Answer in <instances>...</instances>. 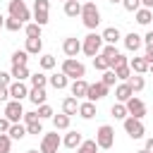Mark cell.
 <instances>
[{
    "label": "cell",
    "mask_w": 153,
    "mask_h": 153,
    "mask_svg": "<svg viewBox=\"0 0 153 153\" xmlns=\"http://www.w3.org/2000/svg\"><path fill=\"white\" fill-rule=\"evenodd\" d=\"M79 17H81L84 26H86V29H91V31L100 24V10H98V7H96V2H91V0L81 5V14H79Z\"/></svg>",
    "instance_id": "6da1fadb"
},
{
    "label": "cell",
    "mask_w": 153,
    "mask_h": 153,
    "mask_svg": "<svg viewBox=\"0 0 153 153\" xmlns=\"http://www.w3.org/2000/svg\"><path fill=\"white\" fill-rule=\"evenodd\" d=\"M60 72L67 74L69 79H84V76H86V67H84V62H79L76 57H65Z\"/></svg>",
    "instance_id": "7a4b0ae2"
},
{
    "label": "cell",
    "mask_w": 153,
    "mask_h": 153,
    "mask_svg": "<svg viewBox=\"0 0 153 153\" xmlns=\"http://www.w3.org/2000/svg\"><path fill=\"white\" fill-rule=\"evenodd\" d=\"M100 48H103V38H100V33H88V36H84V41H81V53L84 55H88V57H96L98 53H100Z\"/></svg>",
    "instance_id": "3957f363"
},
{
    "label": "cell",
    "mask_w": 153,
    "mask_h": 153,
    "mask_svg": "<svg viewBox=\"0 0 153 153\" xmlns=\"http://www.w3.org/2000/svg\"><path fill=\"white\" fill-rule=\"evenodd\" d=\"M96 143H98V148L110 151V148L115 146V129H112L110 124H100L98 131H96Z\"/></svg>",
    "instance_id": "277c9868"
},
{
    "label": "cell",
    "mask_w": 153,
    "mask_h": 153,
    "mask_svg": "<svg viewBox=\"0 0 153 153\" xmlns=\"http://www.w3.org/2000/svg\"><path fill=\"white\" fill-rule=\"evenodd\" d=\"M50 19V0H33V22L45 26Z\"/></svg>",
    "instance_id": "5b68a950"
},
{
    "label": "cell",
    "mask_w": 153,
    "mask_h": 153,
    "mask_svg": "<svg viewBox=\"0 0 153 153\" xmlns=\"http://www.w3.org/2000/svg\"><path fill=\"white\" fill-rule=\"evenodd\" d=\"M122 122H124V131H127V136H129V139H143L146 127H143V122H141V120H136V117H124Z\"/></svg>",
    "instance_id": "8992f818"
},
{
    "label": "cell",
    "mask_w": 153,
    "mask_h": 153,
    "mask_svg": "<svg viewBox=\"0 0 153 153\" xmlns=\"http://www.w3.org/2000/svg\"><path fill=\"white\" fill-rule=\"evenodd\" d=\"M60 143H62V139H60L57 129L50 131V134H43V139H41V153H57Z\"/></svg>",
    "instance_id": "52a82bcc"
},
{
    "label": "cell",
    "mask_w": 153,
    "mask_h": 153,
    "mask_svg": "<svg viewBox=\"0 0 153 153\" xmlns=\"http://www.w3.org/2000/svg\"><path fill=\"white\" fill-rule=\"evenodd\" d=\"M10 17H14V19H19V22H26V19H31V12H29V7L24 5V0H10Z\"/></svg>",
    "instance_id": "ba28073f"
},
{
    "label": "cell",
    "mask_w": 153,
    "mask_h": 153,
    "mask_svg": "<svg viewBox=\"0 0 153 153\" xmlns=\"http://www.w3.org/2000/svg\"><path fill=\"white\" fill-rule=\"evenodd\" d=\"M127 112H129V117H136V120H143V115H146V103L141 100V98H136V96H131L127 103Z\"/></svg>",
    "instance_id": "9c48e42d"
},
{
    "label": "cell",
    "mask_w": 153,
    "mask_h": 153,
    "mask_svg": "<svg viewBox=\"0 0 153 153\" xmlns=\"http://www.w3.org/2000/svg\"><path fill=\"white\" fill-rule=\"evenodd\" d=\"M5 117H7L10 122H22V117H24L22 100H7V103H5Z\"/></svg>",
    "instance_id": "30bf717a"
},
{
    "label": "cell",
    "mask_w": 153,
    "mask_h": 153,
    "mask_svg": "<svg viewBox=\"0 0 153 153\" xmlns=\"http://www.w3.org/2000/svg\"><path fill=\"white\" fill-rule=\"evenodd\" d=\"M108 88H110V86H105L103 81L88 84V91H86V100H91V103H96V100H103V98L108 96Z\"/></svg>",
    "instance_id": "8fae6325"
},
{
    "label": "cell",
    "mask_w": 153,
    "mask_h": 153,
    "mask_svg": "<svg viewBox=\"0 0 153 153\" xmlns=\"http://www.w3.org/2000/svg\"><path fill=\"white\" fill-rule=\"evenodd\" d=\"M7 91H10V98H12V100H24V98H29V86H26L24 81L12 79V84L7 86Z\"/></svg>",
    "instance_id": "7c38bea8"
},
{
    "label": "cell",
    "mask_w": 153,
    "mask_h": 153,
    "mask_svg": "<svg viewBox=\"0 0 153 153\" xmlns=\"http://www.w3.org/2000/svg\"><path fill=\"white\" fill-rule=\"evenodd\" d=\"M62 53H65L67 57H76V55L81 53V41H79L76 36L65 38V41H62Z\"/></svg>",
    "instance_id": "4fadbf2b"
},
{
    "label": "cell",
    "mask_w": 153,
    "mask_h": 153,
    "mask_svg": "<svg viewBox=\"0 0 153 153\" xmlns=\"http://www.w3.org/2000/svg\"><path fill=\"white\" fill-rule=\"evenodd\" d=\"M69 91H72V96L79 100V98H86V91H88V81L86 79H74L72 81V86H69Z\"/></svg>",
    "instance_id": "5bb4252c"
},
{
    "label": "cell",
    "mask_w": 153,
    "mask_h": 153,
    "mask_svg": "<svg viewBox=\"0 0 153 153\" xmlns=\"http://www.w3.org/2000/svg\"><path fill=\"white\" fill-rule=\"evenodd\" d=\"M131 96H134V91H131V86H129L127 81L117 84V88H115V98H117V103H127Z\"/></svg>",
    "instance_id": "9a60e30c"
},
{
    "label": "cell",
    "mask_w": 153,
    "mask_h": 153,
    "mask_svg": "<svg viewBox=\"0 0 153 153\" xmlns=\"http://www.w3.org/2000/svg\"><path fill=\"white\" fill-rule=\"evenodd\" d=\"M141 43H143V38H141L139 33H134V31L124 36V48H127L129 53H136V50L141 48Z\"/></svg>",
    "instance_id": "2e32d148"
},
{
    "label": "cell",
    "mask_w": 153,
    "mask_h": 153,
    "mask_svg": "<svg viewBox=\"0 0 153 153\" xmlns=\"http://www.w3.org/2000/svg\"><path fill=\"white\" fill-rule=\"evenodd\" d=\"M48 84H50L53 88L62 91V88H67V84H69V76H67V74H62V72H57V74H50V76H48Z\"/></svg>",
    "instance_id": "e0dca14e"
},
{
    "label": "cell",
    "mask_w": 153,
    "mask_h": 153,
    "mask_svg": "<svg viewBox=\"0 0 153 153\" xmlns=\"http://www.w3.org/2000/svg\"><path fill=\"white\" fill-rule=\"evenodd\" d=\"M100 38H103V43H110V45H115V43L122 38V33H120V29H117V26H108V29L100 33Z\"/></svg>",
    "instance_id": "ac0fdd59"
},
{
    "label": "cell",
    "mask_w": 153,
    "mask_h": 153,
    "mask_svg": "<svg viewBox=\"0 0 153 153\" xmlns=\"http://www.w3.org/2000/svg\"><path fill=\"white\" fill-rule=\"evenodd\" d=\"M45 98H48L45 88H38V86H31V88H29V100H31L33 105H43Z\"/></svg>",
    "instance_id": "d6986e66"
},
{
    "label": "cell",
    "mask_w": 153,
    "mask_h": 153,
    "mask_svg": "<svg viewBox=\"0 0 153 153\" xmlns=\"http://www.w3.org/2000/svg\"><path fill=\"white\" fill-rule=\"evenodd\" d=\"M7 134H10V139H12V141H22V139L26 136V124L12 122V124H10V129H7Z\"/></svg>",
    "instance_id": "ffe728a7"
},
{
    "label": "cell",
    "mask_w": 153,
    "mask_h": 153,
    "mask_svg": "<svg viewBox=\"0 0 153 153\" xmlns=\"http://www.w3.org/2000/svg\"><path fill=\"white\" fill-rule=\"evenodd\" d=\"M129 69L134 74H146L148 72V62L143 57H129Z\"/></svg>",
    "instance_id": "44dd1931"
},
{
    "label": "cell",
    "mask_w": 153,
    "mask_h": 153,
    "mask_svg": "<svg viewBox=\"0 0 153 153\" xmlns=\"http://www.w3.org/2000/svg\"><path fill=\"white\" fill-rule=\"evenodd\" d=\"M62 112H65V115H69V117H72V115H76V112H79V100H76L74 96H67V98L62 100Z\"/></svg>",
    "instance_id": "7402d4cb"
},
{
    "label": "cell",
    "mask_w": 153,
    "mask_h": 153,
    "mask_svg": "<svg viewBox=\"0 0 153 153\" xmlns=\"http://www.w3.org/2000/svg\"><path fill=\"white\" fill-rule=\"evenodd\" d=\"M81 120H91L93 115H96V103H91V100H84V103H79V112H76Z\"/></svg>",
    "instance_id": "603a6c76"
},
{
    "label": "cell",
    "mask_w": 153,
    "mask_h": 153,
    "mask_svg": "<svg viewBox=\"0 0 153 153\" xmlns=\"http://www.w3.org/2000/svg\"><path fill=\"white\" fill-rule=\"evenodd\" d=\"M81 141H84L81 131H67V134H65V139H62V143H65L67 148H76Z\"/></svg>",
    "instance_id": "cb8c5ba5"
},
{
    "label": "cell",
    "mask_w": 153,
    "mask_h": 153,
    "mask_svg": "<svg viewBox=\"0 0 153 153\" xmlns=\"http://www.w3.org/2000/svg\"><path fill=\"white\" fill-rule=\"evenodd\" d=\"M134 14H136V22H139L141 26H148V24L153 22V12H151L148 7H139Z\"/></svg>",
    "instance_id": "d4e9b609"
},
{
    "label": "cell",
    "mask_w": 153,
    "mask_h": 153,
    "mask_svg": "<svg viewBox=\"0 0 153 153\" xmlns=\"http://www.w3.org/2000/svg\"><path fill=\"white\" fill-rule=\"evenodd\" d=\"M12 79H17V81H26L31 74H29V67L26 65H12Z\"/></svg>",
    "instance_id": "484cf974"
},
{
    "label": "cell",
    "mask_w": 153,
    "mask_h": 153,
    "mask_svg": "<svg viewBox=\"0 0 153 153\" xmlns=\"http://www.w3.org/2000/svg\"><path fill=\"white\" fill-rule=\"evenodd\" d=\"M50 120H53V127H55L57 131H65V129H69V120H72V117L62 112V115H53Z\"/></svg>",
    "instance_id": "4316f807"
},
{
    "label": "cell",
    "mask_w": 153,
    "mask_h": 153,
    "mask_svg": "<svg viewBox=\"0 0 153 153\" xmlns=\"http://www.w3.org/2000/svg\"><path fill=\"white\" fill-rule=\"evenodd\" d=\"M24 50H26L29 55H38V53L43 50V41H41V38H26Z\"/></svg>",
    "instance_id": "83f0119b"
},
{
    "label": "cell",
    "mask_w": 153,
    "mask_h": 153,
    "mask_svg": "<svg viewBox=\"0 0 153 153\" xmlns=\"http://www.w3.org/2000/svg\"><path fill=\"white\" fill-rule=\"evenodd\" d=\"M127 84L131 86V91H134V93H139V91H143V86H146V79H143L141 74H134V72H131V76L127 79Z\"/></svg>",
    "instance_id": "f1b7e54d"
},
{
    "label": "cell",
    "mask_w": 153,
    "mask_h": 153,
    "mask_svg": "<svg viewBox=\"0 0 153 153\" xmlns=\"http://www.w3.org/2000/svg\"><path fill=\"white\" fill-rule=\"evenodd\" d=\"M65 14L67 17H79L81 14V2L79 0H65Z\"/></svg>",
    "instance_id": "f546056e"
},
{
    "label": "cell",
    "mask_w": 153,
    "mask_h": 153,
    "mask_svg": "<svg viewBox=\"0 0 153 153\" xmlns=\"http://www.w3.org/2000/svg\"><path fill=\"white\" fill-rule=\"evenodd\" d=\"M76 153H98V143H96V139H86V141H81V143L76 146Z\"/></svg>",
    "instance_id": "4dcf8cb0"
},
{
    "label": "cell",
    "mask_w": 153,
    "mask_h": 153,
    "mask_svg": "<svg viewBox=\"0 0 153 153\" xmlns=\"http://www.w3.org/2000/svg\"><path fill=\"white\" fill-rule=\"evenodd\" d=\"M41 29H43V26H38L36 22L24 24V33H26V38H41Z\"/></svg>",
    "instance_id": "1f68e13d"
},
{
    "label": "cell",
    "mask_w": 153,
    "mask_h": 153,
    "mask_svg": "<svg viewBox=\"0 0 153 153\" xmlns=\"http://www.w3.org/2000/svg\"><path fill=\"white\" fill-rule=\"evenodd\" d=\"M110 112H112V117H115V120H124V117H129V112H127V105H124V103H115V105L110 108Z\"/></svg>",
    "instance_id": "d6a6232c"
},
{
    "label": "cell",
    "mask_w": 153,
    "mask_h": 153,
    "mask_svg": "<svg viewBox=\"0 0 153 153\" xmlns=\"http://www.w3.org/2000/svg\"><path fill=\"white\" fill-rule=\"evenodd\" d=\"M29 81H31V86L45 88V84H48V76H45L43 72H36V74H31V76H29Z\"/></svg>",
    "instance_id": "836d02e7"
},
{
    "label": "cell",
    "mask_w": 153,
    "mask_h": 153,
    "mask_svg": "<svg viewBox=\"0 0 153 153\" xmlns=\"http://www.w3.org/2000/svg\"><path fill=\"white\" fill-rule=\"evenodd\" d=\"M117 53H120V50H117V48H115V45H110V43H105V45H103V48H100V55H103V57H105V60H108V65H110V62H112V57H115V55H117Z\"/></svg>",
    "instance_id": "e575fe53"
},
{
    "label": "cell",
    "mask_w": 153,
    "mask_h": 153,
    "mask_svg": "<svg viewBox=\"0 0 153 153\" xmlns=\"http://www.w3.org/2000/svg\"><path fill=\"white\" fill-rule=\"evenodd\" d=\"M5 29L7 31H19V29H24V22H19L14 17H5Z\"/></svg>",
    "instance_id": "d590c367"
},
{
    "label": "cell",
    "mask_w": 153,
    "mask_h": 153,
    "mask_svg": "<svg viewBox=\"0 0 153 153\" xmlns=\"http://www.w3.org/2000/svg\"><path fill=\"white\" fill-rule=\"evenodd\" d=\"M29 62V53L26 50H14L12 53V65H26Z\"/></svg>",
    "instance_id": "8d00e7d4"
},
{
    "label": "cell",
    "mask_w": 153,
    "mask_h": 153,
    "mask_svg": "<svg viewBox=\"0 0 153 153\" xmlns=\"http://www.w3.org/2000/svg\"><path fill=\"white\" fill-rule=\"evenodd\" d=\"M124 65H129V57L122 55V53H117V55L112 57V62H110V69H117V67H124Z\"/></svg>",
    "instance_id": "74e56055"
},
{
    "label": "cell",
    "mask_w": 153,
    "mask_h": 153,
    "mask_svg": "<svg viewBox=\"0 0 153 153\" xmlns=\"http://www.w3.org/2000/svg\"><path fill=\"white\" fill-rule=\"evenodd\" d=\"M55 57L53 55H41V60H38V65H41V69H53L55 67Z\"/></svg>",
    "instance_id": "f35d334b"
},
{
    "label": "cell",
    "mask_w": 153,
    "mask_h": 153,
    "mask_svg": "<svg viewBox=\"0 0 153 153\" xmlns=\"http://www.w3.org/2000/svg\"><path fill=\"white\" fill-rule=\"evenodd\" d=\"M93 67H96L98 72H105V69H110V65H108V60H105V57H103L100 53H98V55L93 57Z\"/></svg>",
    "instance_id": "ab89813d"
},
{
    "label": "cell",
    "mask_w": 153,
    "mask_h": 153,
    "mask_svg": "<svg viewBox=\"0 0 153 153\" xmlns=\"http://www.w3.org/2000/svg\"><path fill=\"white\" fill-rule=\"evenodd\" d=\"M115 72V76L120 79V81H127L129 76H131V69H129V65H124V67H117V69H112Z\"/></svg>",
    "instance_id": "60d3db41"
},
{
    "label": "cell",
    "mask_w": 153,
    "mask_h": 153,
    "mask_svg": "<svg viewBox=\"0 0 153 153\" xmlns=\"http://www.w3.org/2000/svg\"><path fill=\"white\" fill-rule=\"evenodd\" d=\"M36 112H38V117H41V120H50V117L55 115V112H53V108H50L48 103H43V105H38V110H36Z\"/></svg>",
    "instance_id": "b9f144b4"
},
{
    "label": "cell",
    "mask_w": 153,
    "mask_h": 153,
    "mask_svg": "<svg viewBox=\"0 0 153 153\" xmlns=\"http://www.w3.org/2000/svg\"><path fill=\"white\" fill-rule=\"evenodd\" d=\"M26 134H33V136L43 134V124H41V120H36V122H29V124H26Z\"/></svg>",
    "instance_id": "7bdbcfd3"
},
{
    "label": "cell",
    "mask_w": 153,
    "mask_h": 153,
    "mask_svg": "<svg viewBox=\"0 0 153 153\" xmlns=\"http://www.w3.org/2000/svg\"><path fill=\"white\" fill-rule=\"evenodd\" d=\"M100 81H103L105 86H115L117 76H115V72H112V69H105V72H103V76H100Z\"/></svg>",
    "instance_id": "ee69618b"
},
{
    "label": "cell",
    "mask_w": 153,
    "mask_h": 153,
    "mask_svg": "<svg viewBox=\"0 0 153 153\" xmlns=\"http://www.w3.org/2000/svg\"><path fill=\"white\" fill-rule=\"evenodd\" d=\"M10 148H12L10 134H0V153H10Z\"/></svg>",
    "instance_id": "f6af8a7d"
},
{
    "label": "cell",
    "mask_w": 153,
    "mask_h": 153,
    "mask_svg": "<svg viewBox=\"0 0 153 153\" xmlns=\"http://www.w3.org/2000/svg\"><path fill=\"white\" fill-rule=\"evenodd\" d=\"M122 7H124L127 12H136V10L141 7V0H122Z\"/></svg>",
    "instance_id": "bcb514c9"
},
{
    "label": "cell",
    "mask_w": 153,
    "mask_h": 153,
    "mask_svg": "<svg viewBox=\"0 0 153 153\" xmlns=\"http://www.w3.org/2000/svg\"><path fill=\"white\" fill-rule=\"evenodd\" d=\"M12 84V74L10 72H0V86H10Z\"/></svg>",
    "instance_id": "7dc6e473"
},
{
    "label": "cell",
    "mask_w": 153,
    "mask_h": 153,
    "mask_svg": "<svg viewBox=\"0 0 153 153\" xmlns=\"http://www.w3.org/2000/svg\"><path fill=\"white\" fill-rule=\"evenodd\" d=\"M22 120H24V124H29V122H36V120H41V117H38V112H24Z\"/></svg>",
    "instance_id": "c3c4849f"
},
{
    "label": "cell",
    "mask_w": 153,
    "mask_h": 153,
    "mask_svg": "<svg viewBox=\"0 0 153 153\" xmlns=\"http://www.w3.org/2000/svg\"><path fill=\"white\" fill-rule=\"evenodd\" d=\"M10 124H12V122H10L7 117H0V134H7V129H10Z\"/></svg>",
    "instance_id": "681fc988"
},
{
    "label": "cell",
    "mask_w": 153,
    "mask_h": 153,
    "mask_svg": "<svg viewBox=\"0 0 153 153\" xmlns=\"http://www.w3.org/2000/svg\"><path fill=\"white\" fill-rule=\"evenodd\" d=\"M10 100V91H7V86H0V103H7Z\"/></svg>",
    "instance_id": "f907efd6"
},
{
    "label": "cell",
    "mask_w": 153,
    "mask_h": 153,
    "mask_svg": "<svg viewBox=\"0 0 153 153\" xmlns=\"http://www.w3.org/2000/svg\"><path fill=\"white\" fill-rule=\"evenodd\" d=\"M143 60H146L148 65H153V45H146V55H143Z\"/></svg>",
    "instance_id": "816d5d0a"
},
{
    "label": "cell",
    "mask_w": 153,
    "mask_h": 153,
    "mask_svg": "<svg viewBox=\"0 0 153 153\" xmlns=\"http://www.w3.org/2000/svg\"><path fill=\"white\" fill-rule=\"evenodd\" d=\"M141 38H143V43H146V45H153V29H151V31H146V36H141Z\"/></svg>",
    "instance_id": "f5cc1de1"
},
{
    "label": "cell",
    "mask_w": 153,
    "mask_h": 153,
    "mask_svg": "<svg viewBox=\"0 0 153 153\" xmlns=\"http://www.w3.org/2000/svg\"><path fill=\"white\" fill-rule=\"evenodd\" d=\"M143 148H146L148 153H153V136H148V139H146V146H143Z\"/></svg>",
    "instance_id": "db71d44e"
},
{
    "label": "cell",
    "mask_w": 153,
    "mask_h": 153,
    "mask_svg": "<svg viewBox=\"0 0 153 153\" xmlns=\"http://www.w3.org/2000/svg\"><path fill=\"white\" fill-rule=\"evenodd\" d=\"M141 7H148V10H153V0H141Z\"/></svg>",
    "instance_id": "11a10c76"
},
{
    "label": "cell",
    "mask_w": 153,
    "mask_h": 153,
    "mask_svg": "<svg viewBox=\"0 0 153 153\" xmlns=\"http://www.w3.org/2000/svg\"><path fill=\"white\" fill-rule=\"evenodd\" d=\"M0 29H5V17L0 14Z\"/></svg>",
    "instance_id": "9f6ffc18"
},
{
    "label": "cell",
    "mask_w": 153,
    "mask_h": 153,
    "mask_svg": "<svg viewBox=\"0 0 153 153\" xmlns=\"http://www.w3.org/2000/svg\"><path fill=\"white\" fill-rule=\"evenodd\" d=\"M26 153H38V151H36V148H29V151H26Z\"/></svg>",
    "instance_id": "6f0895ef"
},
{
    "label": "cell",
    "mask_w": 153,
    "mask_h": 153,
    "mask_svg": "<svg viewBox=\"0 0 153 153\" xmlns=\"http://www.w3.org/2000/svg\"><path fill=\"white\" fill-rule=\"evenodd\" d=\"M148 72H151V74H153V65H148Z\"/></svg>",
    "instance_id": "680465c9"
},
{
    "label": "cell",
    "mask_w": 153,
    "mask_h": 153,
    "mask_svg": "<svg viewBox=\"0 0 153 153\" xmlns=\"http://www.w3.org/2000/svg\"><path fill=\"white\" fill-rule=\"evenodd\" d=\"M136 153H148V151H146V148H141V151H136Z\"/></svg>",
    "instance_id": "91938a15"
},
{
    "label": "cell",
    "mask_w": 153,
    "mask_h": 153,
    "mask_svg": "<svg viewBox=\"0 0 153 153\" xmlns=\"http://www.w3.org/2000/svg\"><path fill=\"white\" fill-rule=\"evenodd\" d=\"M108 2H112V5H115V2H122V0H108Z\"/></svg>",
    "instance_id": "94428289"
},
{
    "label": "cell",
    "mask_w": 153,
    "mask_h": 153,
    "mask_svg": "<svg viewBox=\"0 0 153 153\" xmlns=\"http://www.w3.org/2000/svg\"><path fill=\"white\" fill-rule=\"evenodd\" d=\"M62 2H65V0H62Z\"/></svg>",
    "instance_id": "6125c7cd"
}]
</instances>
